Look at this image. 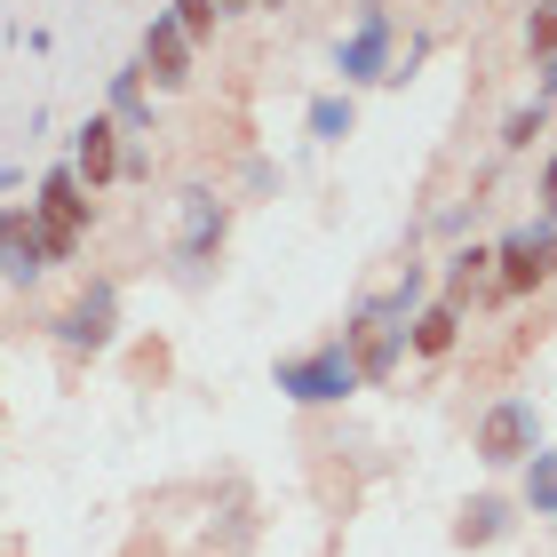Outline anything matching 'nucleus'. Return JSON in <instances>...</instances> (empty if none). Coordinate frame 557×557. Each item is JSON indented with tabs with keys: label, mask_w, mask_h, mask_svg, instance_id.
Instances as JSON below:
<instances>
[{
	"label": "nucleus",
	"mask_w": 557,
	"mask_h": 557,
	"mask_svg": "<svg viewBox=\"0 0 557 557\" xmlns=\"http://www.w3.org/2000/svg\"><path fill=\"white\" fill-rule=\"evenodd\" d=\"M33 215H40V247H48V263H81V247L96 232V191L72 175V160L57 168H40V184H33Z\"/></svg>",
	"instance_id": "1"
},
{
	"label": "nucleus",
	"mask_w": 557,
	"mask_h": 557,
	"mask_svg": "<svg viewBox=\"0 0 557 557\" xmlns=\"http://www.w3.org/2000/svg\"><path fill=\"white\" fill-rule=\"evenodd\" d=\"M232 247V199L215 184H184L175 191V271L184 278H208Z\"/></svg>",
	"instance_id": "2"
},
{
	"label": "nucleus",
	"mask_w": 557,
	"mask_h": 557,
	"mask_svg": "<svg viewBox=\"0 0 557 557\" xmlns=\"http://www.w3.org/2000/svg\"><path fill=\"white\" fill-rule=\"evenodd\" d=\"M398 64V16L391 0H359V16H350V33L335 40V88H383Z\"/></svg>",
	"instance_id": "3"
},
{
	"label": "nucleus",
	"mask_w": 557,
	"mask_h": 557,
	"mask_svg": "<svg viewBox=\"0 0 557 557\" xmlns=\"http://www.w3.org/2000/svg\"><path fill=\"white\" fill-rule=\"evenodd\" d=\"M557 278V223L525 215L494 239V302H525Z\"/></svg>",
	"instance_id": "4"
},
{
	"label": "nucleus",
	"mask_w": 557,
	"mask_h": 557,
	"mask_svg": "<svg viewBox=\"0 0 557 557\" xmlns=\"http://www.w3.org/2000/svg\"><path fill=\"white\" fill-rule=\"evenodd\" d=\"M271 383H278V398H287V407H343V398L367 391L359 367H350V350H343L335 335H326L319 350H295V359H278Z\"/></svg>",
	"instance_id": "5"
},
{
	"label": "nucleus",
	"mask_w": 557,
	"mask_h": 557,
	"mask_svg": "<svg viewBox=\"0 0 557 557\" xmlns=\"http://www.w3.org/2000/svg\"><path fill=\"white\" fill-rule=\"evenodd\" d=\"M48 343H57L64 359H104V350L120 343V278L96 271L88 287L72 295L57 319H48Z\"/></svg>",
	"instance_id": "6"
},
{
	"label": "nucleus",
	"mask_w": 557,
	"mask_h": 557,
	"mask_svg": "<svg viewBox=\"0 0 557 557\" xmlns=\"http://www.w3.org/2000/svg\"><path fill=\"white\" fill-rule=\"evenodd\" d=\"M478 462H486V470H525V462H534V454H542V407H534V398H494V407L486 414H478Z\"/></svg>",
	"instance_id": "7"
},
{
	"label": "nucleus",
	"mask_w": 557,
	"mask_h": 557,
	"mask_svg": "<svg viewBox=\"0 0 557 557\" xmlns=\"http://www.w3.org/2000/svg\"><path fill=\"white\" fill-rule=\"evenodd\" d=\"M136 64H144L151 96H175V88H191L199 48L184 40V24H175L168 9H151V16H144V33H136Z\"/></svg>",
	"instance_id": "8"
},
{
	"label": "nucleus",
	"mask_w": 557,
	"mask_h": 557,
	"mask_svg": "<svg viewBox=\"0 0 557 557\" xmlns=\"http://www.w3.org/2000/svg\"><path fill=\"white\" fill-rule=\"evenodd\" d=\"M335 343L350 350V367H359V383H367V391L398 383V367H407V335H398V326H374L367 311H350V319L335 326Z\"/></svg>",
	"instance_id": "9"
},
{
	"label": "nucleus",
	"mask_w": 557,
	"mask_h": 557,
	"mask_svg": "<svg viewBox=\"0 0 557 557\" xmlns=\"http://www.w3.org/2000/svg\"><path fill=\"white\" fill-rule=\"evenodd\" d=\"M120 151H128L120 120H112V112H88L81 128H72V151H64V160H72V175H81L88 191H112V184H120Z\"/></svg>",
	"instance_id": "10"
},
{
	"label": "nucleus",
	"mask_w": 557,
	"mask_h": 557,
	"mask_svg": "<svg viewBox=\"0 0 557 557\" xmlns=\"http://www.w3.org/2000/svg\"><path fill=\"white\" fill-rule=\"evenodd\" d=\"M422 302H430V263H398V278H391V287L383 295H367L359 302V311L374 319V326H398V335H407V326H414V311H422Z\"/></svg>",
	"instance_id": "11"
},
{
	"label": "nucleus",
	"mask_w": 557,
	"mask_h": 557,
	"mask_svg": "<svg viewBox=\"0 0 557 557\" xmlns=\"http://www.w3.org/2000/svg\"><path fill=\"white\" fill-rule=\"evenodd\" d=\"M510 525H518V502L510 494H470L462 510H454V549H494Z\"/></svg>",
	"instance_id": "12"
},
{
	"label": "nucleus",
	"mask_w": 557,
	"mask_h": 557,
	"mask_svg": "<svg viewBox=\"0 0 557 557\" xmlns=\"http://www.w3.org/2000/svg\"><path fill=\"white\" fill-rule=\"evenodd\" d=\"M438 295L454 302V311H470V295H494V239L454 247V256H446V271H438Z\"/></svg>",
	"instance_id": "13"
},
{
	"label": "nucleus",
	"mask_w": 557,
	"mask_h": 557,
	"mask_svg": "<svg viewBox=\"0 0 557 557\" xmlns=\"http://www.w3.org/2000/svg\"><path fill=\"white\" fill-rule=\"evenodd\" d=\"M302 136H311L319 151L350 144V136H359V96H350V88H319L311 104H302Z\"/></svg>",
	"instance_id": "14"
},
{
	"label": "nucleus",
	"mask_w": 557,
	"mask_h": 557,
	"mask_svg": "<svg viewBox=\"0 0 557 557\" xmlns=\"http://www.w3.org/2000/svg\"><path fill=\"white\" fill-rule=\"evenodd\" d=\"M454 350H462V311L446 295H430L407 326V359H454Z\"/></svg>",
	"instance_id": "15"
},
{
	"label": "nucleus",
	"mask_w": 557,
	"mask_h": 557,
	"mask_svg": "<svg viewBox=\"0 0 557 557\" xmlns=\"http://www.w3.org/2000/svg\"><path fill=\"white\" fill-rule=\"evenodd\" d=\"M104 112L120 120V136H151V81H144V64H136V57L104 81Z\"/></svg>",
	"instance_id": "16"
},
{
	"label": "nucleus",
	"mask_w": 557,
	"mask_h": 557,
	"mask_svg": "<svg viewBox=\"0 0 557 557\" xmlns=\"http://www.w3.org/2000/svg\"><path fill=\"white\" fill-rule=\"evenodd\" d=\"M48 271H57V263H48V247H40V215H33V232L0 247V287H40Z\"/></svg>",
	"instance_id": "17"
},
{
	"label": "nucleus",
	"mask_w": 557,
	"mask_h": 557,
	"mask_svg": "<svg viewBox=\"0 0 557 557\" xmlns=\"http://www.w3.org/2000/svg\"><path fill=\"white\" fill-rule=\"evenodd\" d=\"M518 510L525 518H557V446H542L525 462V486H518Z\"/></svg>",
	"instance_id": "18"
},
{
	"label": "nucleus",
	"mask_w": 557,
	"mask_h": 557,
	"mask_svg": "<svg viewBox=\"0 0 557 557\" xmlns=\"http://www.w3.org/2000/svg\"><path fill=\"white\" fill-rule=\"evenodd\" d=\"M168 16L184 24V40H191V48H208V40L223 33V9H215V0H168Z\"/></svg>",
	"instance_id": "19"
},
{
	"label": "nucleus",
	"mask_w": 557,
	"mask_h": 557,
	"mask_svg": "<svg viewBox=\"0 0 557 557\" xmlns=\"http://www.w3.org/2000/svg\"><path fill=\"white\" fill-rule=\"evenodd\" d=\"M534 136H549V104H518L510 120H502V151H534Z\"/></svg>",
	"instance_id": "20"
},
{
	"label": "nucleus",
	"mask_w": 557,
	"mask_h": 557,
	"mask_svg": "<svg viewBox=\"0 0 557 557\" xmlns=\"http://www.w3.org/2000/svg\"><path fill=\"white\" fill-rule=\"evenodd\" d=\"M525 57H557V0H534V9H525Z\"/></svg>",
	"instance_id": "21"
},
{
	"label": "nucleus",
	"mask_w": 557,
	"mask_h": 557,
	"mask_svg": "<svg viewBox=\"0 0 557 557\" xmlns=\"http://www.w3.org/2000/svg\"><path fill=\"white\" fill-rule=\"evenodd\" d=\"M534 191H542V223H557V151L542 160V175H534Z\"/></svg>",
	"instance_id": "22"
},
{
	"label": "nucleus",
	"mask_w": 557,
	"mask_h": 557,
	"mask_svg": "<svg viewBox=\"0 0 557 557\" xmlns=\"http://www.w3.org/2000/svg\"><path fill=\"white\" fill-rule=\"evenodd\" d=\"M144 175H151V151L128 136V151H120V184H144Z\"/></svg>",
	"instance_id": "23"
},
{
	"label": "nucleus",
	"mask_w": 557,
	"mask_h": 557,
	"mask_svg": "<svg viewBox=\"0 0 557 557\" xmlns=\"http://www.w3.org/2000/svg\"><path fill=\"white\" fill-rule=\"evenodd\" d=\"M534 104H557V57L534 64Z\"/></svg>",
	"instance_id": "24"
},
{
	"label": "nucleus",
	"mask_w": 557,
	"mask_h": 557,
	"mask_svg": "<svg viewBox=\"0 0 557 557\" xmlns=\"http://www.w3.org/2000/svg\"><path fill=\"white\" fill-rule=\"evenodd\" d=\"M215 9H223V16H247V9H256V0H215Z\"/></svg>",
	"instance_id": "25"
},
{
	"label": "nucleus",
	"mask_w": 557,
	"mask_h": 557,
	"mask_svg": "<svg viewBox=\"0 0 557 557\" xmlns=\"http://www.w3.org/2000/svg\"><path fill=\"white\" fill-rule=\"evenodd\" d=\"M16 184H24V175H16V168H0V191H16Z\"/></svg>",
	"instance_id": "26"
},
{
	"label": "nucleus",
	"mask_w": 557,
	"mask_h": 557,
	"mask_svg": "<svg viewBox=\"0 0 557 557\" xmlns=\"http://www.w3.org/2000/svg\"><path fill=\"white\" fill-rule=\"evenodd\" d=\"M256 9H271V16H278V9H287V0H256Z\"/></svg>",
	"instance_id": "27"
}]
</instances>
